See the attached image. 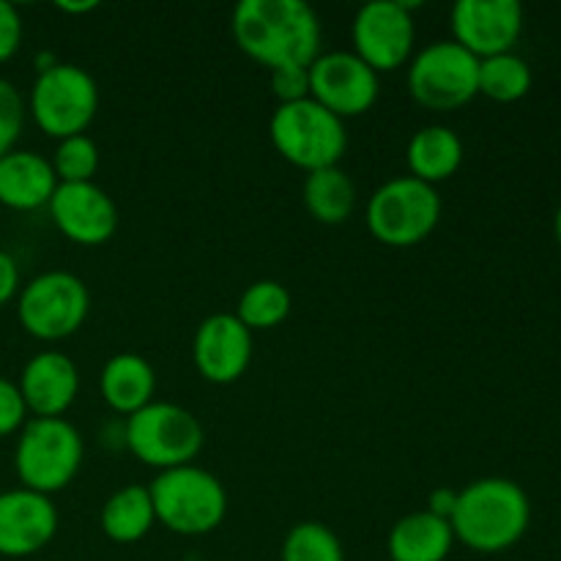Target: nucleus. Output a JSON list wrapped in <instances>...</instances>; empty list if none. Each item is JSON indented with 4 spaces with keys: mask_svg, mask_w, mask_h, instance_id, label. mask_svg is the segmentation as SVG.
I'll return each mask as SVG.
<instances>
[{
    "mask_svg": "<svg viewBox=\"0 0 561 561\" xmlns=\"http://www.w3.org/2000/svg\"><path fill=\"white\" fill-rule=\"evenodd\" d=\"M247 58L266 66H310L321 55V20L301 0H241L230 20Z\"/></svg>",
    "mask_w": 561,
    "mask_h": 561,
    "instance_id": "1",
    "label": "nucleus"
},
{
    "mask_svg": "<svg viewBox=\"0 0 561 561\" xmlns=\"http://www.w3.org/2000/svg\"><path fill=\"white\" fill-rule=\"evenodd\" d=\"M531 520L524 488L507 477H482L458 491L453 526L455 540L477 553H502L520 542Z\"/></svg>",
    "mask_w": 561,
    "mask_h": 561,
    "instance_id": "2",
    "label": "nucleus"
},
{
    "mask_svg": "<svg viewBox=\"0 0 561 561\" xmlns=\"http://www.w3.org/2000/svg\"><path fill=\"white\" fill-rule=\"evenodd\" d=\"M148 493L157 524L181 537L211 535L228 515V491L219 477L195 463L159 471Z\"/></svg>",
    "mask_w": 561,
    "mask_h": 561,
    "instance_id": "3",
    "label": "nucleus"
},
{
    "mask_svg": "<svg viewBox=\"0 0 561 561\" xmlns=\"http://www.w3.org/2000/svg\"><path fill=\"white\" fill-rule=\"evenodd\" d=\"M85 444L77 427L64 416H31L14 447V471L27 491L53 493L64 491L75 482L82 469Z\"/></svg>",
    "mask_w": 561,
    "mask_h": 561,
    "instance_id": "4",
    "label": "nucleus"
},
{
    "mask_svg": "<svg viewBox=\"0 0 561 561\" xmlns=\"http://www.w3.org/2000/svg\"><path fill=\"white\" fill-rule=\"evenodd\" d=\"M268 137L274 151L305 173L337 168L348 148L345 121L329 113L316 99L279 104L268 121Z\"/></svg>",
    "mask_w": 561,
    "mask_h": 561,
    "instance_id": "5",
    "label": "nucleus"
},
{
    "mask_svg": "<svg viewBox=\"0 0 561 561\" xmlns=\"http://www.w3.org/2000/svg\"><path fill=\"white\" fill-rule=\"evenodd\" d=\"M38 129L53 140L85 135L99 110V85L82 66L58 60L36 71L25 102Z\"/></svg>",
    "mask_w": 561,
    "mask_h": 561,
    "instance_id": "6",
    "label": "nucleus"
},
{
    "mask_svg": "<svg viewBox=\"0 0 561 561\" xmlns=\"http://www.w3.org/2000/svg\"><path fill=\"white\" fill-rule=\"evenodd\" d=\"M206 433L197 416L184 405L153 400L137 414L126 416L124 447L157 471L190 466L201 455Z\"/></svg>",
    "mask_w": 561,
    "mask_h": 561,
    "instance_id": "7",
    "label": "nucleus"
},
{
    "mask_svg": "<svg viewBox=\"0 0 561 561\" xmlns=\"http://www.w3.org/2000/svg\"><path fill=\"white\" fill-rule=\"evenodd\" d=\"M442 222V197L436 186L398 175L378 186L367 201V230L387 247H416Z\"/></svg>",
    "mask_w": 561,
    "mask_h": 561,
    "instance_id": "8",
    "label": "nucleus"
},
{
    "mask_svg": "<svg viewBox=\"0 0 561 561\" xmlns=\"http://www.w3.org/2000/svg\"><path fill=\"white\" fill-rule=\"evenodd\" d=\"M91 312L88 285L71 272H44L16 294V318L31 337L58 343L82 329Z\"/></svg>",
    "mask_w": 561,
    "mask_h": 561,
    "instance_id": "9",
    "label": "nucleus"
},
{
    "mask_svg": "<svg viewBox=\"0 0 561 561\" xmlns=\"http://www.w3.org/2000/svg\"><path fill=\"white\" fill-rule=\"evenodd\" d=\"M409 93L433 113H453L480 93V58L453 38L427 44L411 58Z\"/></svg>",
    "mask_w": 561,
    "mask_h": 561,
    "instance_id": "10",
    "label": "nucleus"
},
{
    "mask_svg": "<svg viewBox=\"0 0 561 561\" xmlns=\"http://www.w3.org/2000/svg\"><path fill=\"white\" fill-rule=\"evenodd\" d=\"M354 53L376 75L405 66L414 55L416 27L409 3L400 0H373L365 3L351 25Z\"/></svg>",
    "mask_w": 561,
    "mask_h": 561,
    "instance_id": "11",
    "label": "nucleus"
},
{
    "mask_svg": "<svg viewBox=\"0 0 561 561\" xmlns=\"http://www.w3.org/2000/svg\"><path fill=\"white\" fill-rule=\"evenodd\" d=\"M378 75L356 53L332 49L310 64V99L337 118H356L370 113L378 102Z\"/></svg>",
    "mask_w": 561,
    "mask_h": 561,
    "instance_id": "12",
    "label": "nucleus"
},
{
    "mask_svg": "<svg viewBox=\"0 0 561 561\" xmlns=\"http://www.w3.org/2000/svg\"><path fill=\"white\" fill-rule=\"evenodd\" d=\"M453 42L474 58L513 53L524 31V9L518 0H460L449 14Z\"/></svg>",
    "mask_w": 561,
    "mask_h": 561,
    "instance_id": "13",
    "label": "nucleus"
},
{
    "mask_svg": "<svg viewBox=\"0 0 561 561\" xmlns=\"http://www.w3.org/2000/svg\"><path fill=\"white\" fill-rule=\"evenodd\" d=\"M49 219L60 236L80 247H102L118 230V206L102 186L85 184H58L55 195L47 203Z\"/></svg>",
    "mask_w": 561,
    "mask_h": 561,
    "instance_id": "14",
    "label": "nucleus"
},
{
    "mask_svg": "<svg viewBox=\"0 0 561 561\" xmlns=\"http://www.w3.org/2000/svg\"><path fill=\"white\" fill-rule=\"evenodd\" d=\"M58 507L44 493L14 488L0 493V557L27 559L58 535Z\"/></svg>",
    "mask_w": 561,
    "mask_h": 561,
    "instance_id": "15",
    "label": "nucleus"
},
{
    "mask_svg": "<svg viewBox=\"0 0 561 561\" xmlns=\"http://www.w3.org/2000/svg\"><path fill=\"white\" fill-rule=\"evenodd\" d=\"M192 362L208 383H233L252 362V332L236 312H214L192 337Z\"/></svg>",
    "mask_w": 561,
    "mask_h": 561,
    "instance_id": "16",
    "label": "nucleus"
},
{
    "mask_svg": "<svg viewBox=\"0 0 561 561\" xmlns=\"http://www.w3.org/2000/svg\"><path fill=\"white\" fill-rule=\"evenodd\" d=\"M22 400L31 416H64L80 392V370L71 356L60 351H38L25 362L20 373Z\"/></svg>",
    "mask_w": 561,
    "mask_h": 561,
    "instance_id": "17",
    "label": "nucleus"
},
{
    "mask_svg": "<svg viewBox=\"0 0 561 561\" xmlns=\"http://www.w3.org/2000/svg\"><path fill=\"white\" fill-rule=\"evenodd\" d=\"M58 190V179L47 157L27 148H14L0 157V206L11 211L47 208Z\"/></svg>",
    "mask_w": 561,
    "mask_h": 561,
    "instance_id": "18",
    "label": "nucleus"
},
{
    "mask_svg": "<svg viewBox=\"0 0 561 561\" xmlns=\"http://www.w3.org/2000/svg\"><path fill=\"white\" fill-rule=\"evenodd\" d=\"M99 392L115 414L131 416L153 403L157 373L146 356L124 351L104 362L102 373H99Z\"/></svg>",
    "mask_w": 561,
    "mask_h": 561,
    "instance_id": "19",
    "label": "nucleus"
},
{
    "mask_svg": "<svg viewBox=\"0 0 561 561\" xmlns=\"http://www.w3.org/2000/svg\"><path fill=\"white\" fill-rule=\"evenodd\" d=\"M455 535L449 520L427 513H411L392 526L387 553L392 561H447Z\"/></svg>",
    "mask_w": 561,
    "mask_h": 561,
    "instance_id": "20",
    "label": "nucleus"
},
{
    "mask_svg": "<svg viewBox=\"0 0 561 561\" xmlns=\"http://www.w3.org/2000/svg\"><path fill=\"white\" fill-rule=\"evenodd\" d=\"M405 162H409L414 179L436 186L453 179L463 164V140L458 137V131L444 124L422 126L409 140Z\"/></svg>",
    "mask_w": 561,
    "mask_h": 561,
    "instance_id": "21",
    "label": "nucleus"
},
{
    "mask_svg": "<svg viewBox=\"0 0 561 561\" xmlns=\"http://www.w3.org/2000/svg\"><path fill=\"white\" fill-rule=\"evenodd\" d=\"M99 526H102L104 537L118 542V546L140 542L157 526V513H153L148 485L118 488L104 502L102 515H99Z\"/></svg>",
    "mask_w": 561,
    "mask_h": 561,
    "instance_id": "22",
    "label": "nucleus"
},
{
    "mask_svg": "<svg viewBox=\"0 0 561 561\" xmlns=\"http://www.w3.org/2000/svg\"><path fill=\"white\" fill-rule=\"evenodd\" d=\"M301 201L316 222L343 225L356 208V184L340 164L316 170V173H307Z\"/></svg>",
    "mask_w": 561,
    "mask_h": 561,
    "instance_id": "23",
    "label": "nucleus"
},
{
    "mask_svg": "<svg viewBox=\"0 0 561 561\" xmlns=\"http://www.w3.org/2000/svg\"><path fill=\"white\" fill-rule=\"evenodd\" d=\"M290 307H294V299L283 283L257 279L241 294L239 305H236V318L255 334L279 327L290 316Z\"/></svg>",
    "mask_w": 561,
    "mask_h": 561,
    "instance_id": "24",
    "label": "nucleus"
},
{
    "mask_svg": "<svg viewBox=\"0 0 561 561\" xmlns=\"http://www.w3.org/2000/svg\"><path fill=\"white\" fill-rule=\"evenodd\" d=\"M531 69L520 55L502 53L480 60V93L493 102H518L529 93Z\"/></svg>",
    "mask_w": 561,
    "mask_h": 561,
    "instance_id": "25",
    "label": "nucleus"
},
{
    "mask_svg": "<svg viewBox=\"0 0 561 561\" xmlns=\"http://www.w3.org/2000/svg\"><path fill=\"white\" fill-rule=\"evenodd\" d=\"M283 561H345L340 537L321 520H301L285 535L279 548Z\"/></svg>",
    "mask_w": 561,
    "mask_h": 561,
    "instance_id": "26",
    "label": "nucleus"
},
{
    "mask_svg": "<svg viewBox=\"0 0 561 561\" xmlns=\"http://www.w3.org/2000/svg\"><path fill=\"white\" fill-rule=\"evenodd\" d=\"M49 164H53L58 184H85L99 173L102 153H99V146L88 135L64 137L55 146Z\"/></svg>",
    "mask_w": 561,
    "mask_h": 561,
    "instance_id": "27",
    "label": "nucleus"
},
{
    "mask_svg": "<svg viewBox=\"0 0 561 561\" xmlns=\"http://www.w3.org/2000/svg\"><path fill=\"white\" fill-rule=\"evenodd\" d=\"M25 99L16 91V85L5 77H0V157L14 151L22 129H25Z\"/></svg>",
    "mask_w": 561,
    "mask_h": 561,
    "instance_id": "28",
    "label": "nucleus"
},
{
    "mask_svg": "<svg viewBox=\"0 0 561 561\" xmlns=\"http://www.w3.org/2000/svg\"><path fill=\"white\" fill-rule=\"evenodd\" d=\"M268 75H272V93L279 104L310 99V66H279Z\"/></svg>",
    "mask_w": 561,
    "mask_h": 561,
    "instance_id": "29",
    "label": "nucleus"
},
{
    "mask_svg": "<svg viewBox=\"0 0 561 561\" xmlns=\"http://www.w3.org/2000/svg\"><path fill=\"white\" fill-rule=\"evenodd\" d=\"M27 420H31V414H27L20 387L0 376V438L20 433Z\"/></svg>",
    "mask_w": 561,
    "mask_h": 561,
    "instance_id": "30",
    "label": "nucleus"
},
{
    "mask_svg": "<svg viewBox=\"0 0 561 561\" xmlns=\"http://www.w3.org/2000/svg\"><path fill=\"white\" fill-rule=\"evenodd\" d=\"M22 36H25V27H22V16L16 5L9 3V0H0V64H5V60L20 53Z\"/></svg>",
    "mask_w": 561,
    "mask_h": 561,
    "instance_id": "31",
    "label": "nucleus"
},
{
    "mask_svg": "<svg viewBox=\"0 0 561 561\" xmlns=\"http://www.w3.org/2000/svg\"><path fill=\"white\" fill-rule=\"evenodd\" d=\"M22 288V274L16 266L14 255L5 250H0V307H5L9 301L16 299Z\"/></svg>",
    "mask_w": 561,
    "mask_h": 561,
    "instance_id": "32",
    "label": "nucleus"
},
{
    "mask_svg": "<svg viewBox=\"0 0 561 561\" xmlns=\"http://www.w3.org/2000/svg\"><path fill=\"white\" fill-rule=\"evenodd\" d=\"M455 502H458V491H453V488H436V491L431 493V499H427V513L449 520L453 518Z\"/></svg>",
    "mask_w": 561,
    "mask_h": 561,
    "instance_id": "33",
    "label": "nucleus"
},
{
    "mask_svg": "<svg viewBox=\"0 0 561 561\" xmlns=\"http://www.w3.org/2000/svg\"><path fill=\"white\" fill-rule=\"evenodd\" d=\"M55 9L64 11V14H88V11H96L99 3L96 0H82V3H66V0H58Z\"/></svg>",
    "mask_w": 561,
    "mask_h": 561,
    "instance_id": "34",
    "label": "nucleus"
},
{
    "mask_svg": "<svg viewBox=\"0 0 561 561\" xmlns=\"http://www.w3.org/2000/svg\"><path fill=\"white\" fill-rule=\"evenodd\" d=\"M553 233H557V241H559V247H561V206H559V211H557V219H553Z\"/></svg>",
    "mask_w": 561,
    "mask_h": 561,
    "instance_id": "35",
    "label": "nucleus"
}]
</instances>
